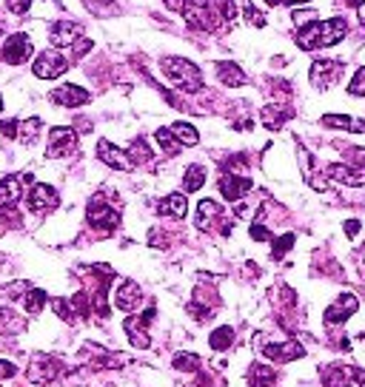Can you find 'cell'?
<instances>
[{"label": "cell", "instance_id": "obj_1", "mask_svg": "<svg viewBox=\"0 0 365 387\" xmlns=\"http://www.w3.org/2000/svg\"><path fill=\"white\" fill-rule=\"evenodd\" d=\"M348 35V23L342 18H331L325 23H309L297 32V46L303 51H314V49H328V46H337L342 37Z\"/></svg>", "mask_w": 365, "mask_h": 387}, {"label": "cell", "instance_id": "obj_2", "mask_svg": "<svg viewBox=\"0 0 365 387\" xmlns=\"http://www.w3.org/2000/svg\"><path fill=\"white\" fill-rule=\"evenodd\" d=\"M160 66H163V74L172 80V86H177L183 92H200L203 89V71L191 60H186V57H166Z\"/></svg>", "mask_w": 365, "mask_h": 387}, {"label": "cell", "instance_id": "obj_3", "mask_svg": "<svg viewBox=\"0 0 365 387\" xmlns=\"http://www.w3.org/2000/svg\"><path fill=\"white\" fill-rule=\"evenodd\" d=\"M120 211L117 208H112L106 199H100V197H95L92 202H89V208H86V222L97 231V234H112V231L120 225Z\"/></svg>", "mask_w": 365, "mask_h": 387}, {"label": "cell", "instance_id": "obj_4", "mask_svg": "<svg viewBox=\"0 0 365 387\" xmlns=\"http://www.w3.org/2000/svg\"><path fill=\"white\" fill-rule=\"evenodd\" d=\"M32 71H35V77H40V80H54V77L68 71V63H66V57L57 49H46V51H40L35 57Z\"/></svg>", "mask_w": 365, "mask_h": 387}, {"label": "cell", "instance_id": "obj_5", "mask_svg": "<svg viewBox=\"0 0 365 387\" xmlns=\"http://www.w3.org/2000/svg\"><path fill=\"white\" fill-rule=\"evenodd\" d=\"M78 148V131L68 128V125H54L49 131V148L46 154L54 160V157H68V154H75Z\"/></svg>", "mask_w": 365, "mask_h": 387}, {"label": "cell", "instance_id": "obj_6", "mask_svg": "<svg viewBox=\"0 0 365 387\" xmlns=\"http://www.w3.org/2000/svg\"><path fill=\"white\" fill-rule=\"evenodd\" d=\"M340 74H342V63L340 60H314L311 68H309V80H311L314 89L325 92V89H331L340 80Z\"/></svg>", "mask_w": 365, "mask_h": 387}, {"label": "cell", "instance_id": "obj_7", "mask_svg": "<svg viewBox=\"0 0 365 387\" xmlns=\"http://www.w3.org/2000/svg\"><path fill=\"white\" fill-rule=\"evenodd\" d=\"M60 373H63V362L54 359V356H49V353H37V356L32 359V364H29V379H32L35 384H49V381H54Z\"/></svg>", "mask_w": 365, "mask_h": 387}, {"label": "cell", "instance_id": "obj_8", "mask_svg": "<svg viewBox=\"0 0 365 387\" xmlns=\"http://www.w3.org/2000/svg\"><path fill=\"white\" fill-rule=\"evenodd\" d=\"M26 202H29V211H32V214H46V211L57 208L60 197H57V191H54L52 185L35 183V185L29 188V194H26Z\"/></svg>", "mask_w": 365, "mask_h": 387}, {"label": "cell", "instance_id": "obj_9", "mask_svg": "<svg viewBox=\"0 0 365 387\" xmlns=\"http://www.w3.org/2000/svg\"><path fill=\"white\" fill-rule=\"evenodd\" d=\"M325 387H365V370L359 367H328L325 370Z\"/></svg>", "mask_w": 365, "mask_h": 387}, {"label": "cell", "instance_id": "obj_10", "mask_svg": "<svg viewBox=\"0 0 365 387\" xmlns=\"http://www.w3.org/2000/svg\"><path fill=\"white\" fill-rule=\"evenodd\" d=\"M155 319V307H149V311H143L140 317H128L126 319V336H128V342L134 345V348H149L152 345V339H149V333H145V325H149Z\"/></svg>", "mask_w": 365, "mask_h": 387}, {"label": "cell", "instance_id": "obj_11", "mask_svg": "<svg viewBox=\"0 0 365 387\" xmlns=\"http://www.w3.org/2000/svg\"><path fill=\"white\" fill-rule=\"evenodd\" d=\"M97 157H100L109 168H114V171H128V168H134L128 151L117 148V145L109 142V140H100V142H97Z\"/></svg>", "mask_w": 365, "mask_h": 387}, {"label": "cell", "instance_id": "obj_12", "mask_svg": "<svg viewBox=\"0 0 365 387\" xmlns=\"http://www.w3.org/2000/svg\"><path fill=\"white\" fill-rule=\"evenodd\" d=\"M52 100L57 106H63V109H80V106H86L92 100V94L86 89H80L78 83H66V86L52 92Z\"/></svg>", "mask_w": 365, "mask_h": 387}, {"label": "cell", "instance_id": "obj_13", "mask_svg": "<svg viewBox=\"0 0 365 387\" xmlns=\"http://www.w3.org/2000/svg\"><path fill=\"white\" fill-rule=\"evenodd\" d=\"M29 54H32V40H29V35H12V37H6V46H4V60L9 63V66H20V63H26L29 60Z\"/></svg>", "mask_w": 365, "mask_h": 387}, {"label": "cell", "instance_id": "obj_14", "mask_svg": "<svg viewBox=\"0 0 365 387\" xmlns=\"http://www.w3.org/2000/svg\"><path fill=\"white\" fill-rule=\"evenodd\" d=\"M140 299H143V290L131 279H123L117 285V290H114V305H117V311H123V314H134Z\"/></svg>", "mask_w": 365, "mask_h": 387}, {"label": "cell", "instance_id": "obj_15", "mask_svg": "<svg viewBox=\"0 0 365 387\" xmlns=\"http://www.w3.org/2000/svg\"><path fill=\"white\" fill-rule=\"evenodd\" d=\"M357 307H359L357 296H354V293H342V296L328 307V311H325V325H342L348 317L357 314Z\"/></svg>", "mask_w": 365, "mask_h": 387}, {"label": "cell", "instance_id": "obj_16", "mask_svg": "<svg viewBox=\"0 0 365 387\" xmlns=\"http://www.w3.org/2000/svg\"><path fill=\"white\" fill-rule=\"evenodd\" d=\"M80 32H83V26L75 20H57V23H52L49 40H52V46H75Z\"/></svg>", "mask_w": 365, "mask_h": 387}, {"label": "cell", "instance_id": "obj_17", "mask_svg": "<svg viewBox=\"0 0 365 387\" xmlns=\"http://www.w3.org/2000/svg\"><path fill=\"white\" fill-rule=\"evenodd\" d=\"M306 353V348L300 342H280V345H263V356L271 359V362H294Z\"/></svg>", "mask_w": 365, "mask_h": 387}, {"label": "cell", "instance_id": "obj_18", "mask_svg": "<svg viewBox=\"0 0 365 387\" xmlns=\"http://www.w3.org/2000/svg\"><path fill=\"white\" fill-rule=\"evenodd\" d=\"M291 117H294V111H291L288 106H282V103H268L260 111V120L268 131H280L285 125V120H291Z\"/></svg>", "mask_w": 365, "mask_h": 387}, {"label": "cell", "instance_id": "obj_19", "mask_svg": "<svg viewBox=\"0 0 365 387\" xmlns=\"http://www.w3.org/2000/svg\"><path fill=\"white\" fill-rule=\"evenodd\" d=\"M214 74H217V80H220L223 86H246V74L237 63L232 60H220V63H214Z\"/></svg>", "mask_w": 365, "mask_h": 387}, {"label": "cell", "instance_id": "obj_20", "mask_svg": "<svg viewBox=\"0 0 365 387\" xmlns=\"http://www.w3.org/2000/svg\"><path fill=\"white\" fill-rule=\"evenodd\" d=\"M249 188H251V180H249V177H240V174H223V177H220V194H223L229 202H237Z\"/></svg>", "mask_w": 365, "mask_h": 387}, {"label": "cell", "instance_id": "obj_21", "mask_svg": "<svg viewBox=\"0 0 365 387\" xmlns=\"http://www.w3.org/2000/svg\"><path fill=\"white\" fill-rule=\"evenodd\" d=\"M325 174L342 185H365V168H351V166H342V163H334L325 168Z\"/></svg>", "mask_w": 365, "mask_h": 387}, {"label": "cell", "instance_id": "obj_22", "mask_svg": "<svg viewBox=\"0 0 365 387\" xmlns=\"http://www.w3.org/2000/svg\"><path fill=\"white\" fill-rule=\"evenodd\" d=\"M23 183H26L23 177H4L0 180V211L15 208L20 202V185Z\"/></svg>", "mask_w": 365, "mask_h": 387}, {"label": "cell", "instance_id": "obj_23", "mask_svg": "<svg viewBox=\"0 0 365 387\" xmlns=\"http://www.w3.org/2000/svg\"><path fill=\"white\" fill-rule=\"evenodd\" d=\"M157 211H160V216L183 219V216H186V211H189V202H186V197H183V194H169V197H163V199L157 202Z\"/></svg>", "mask_w": 365, "mask_h": 387}, {"label": "cell", "instance_id": "obj_24", "mask_svg": "<svg viewBox=\"0 0 365 387\" xmlns=\"http://www.w3.org/2000/svg\"><path fill=\"white\" fill-rule=\"evenodd\" d=\"M220 216H223V208L214 199H200V205H197V228L200 231H208Z\"/></svg>", "mask_w": 365, "mask_h": 387}, {"label": "cell", "instance_id": "obj_25", "mask_svg": "<svg viewBox=\"0 0 365 387\" xmlns=\"http://www.w3.org/2000/svg\"><path fill=\"white\" fill-rule=\"evenodd\" d=\"M277 384V373L268 364H251L249 370V387H274Z\"/></svg>", "mask_w": 365, "mask_h": 387}, {"label": "cell", "instance_id": "obj_26", "mask_svg": "<svg viewBox=\"0 0 365 387\" xmlns=\"http://www.w3.org/2000/svg\"><path fill=\"white\" fill-rule=\"evenodd\" d=\"M128 157H131V163H134V166L149 163V160H152V148H149V142H145L143 137H137V140L128 145Z\"/></svg>", "mask_w": 365, "mask_h": 387}, {"label": "cell", "instance_id": "obj_27", "mask_svg": "<svg viewBox=\"0 0 365 387\" xmlns=\"http://www.w3.org/2000/svg\"><path fill=\"white\" fill-rule=\"evenodd\" d=\"M208 345L214 348V350H229L232 345H234V331L232 328H217L214 333H211V339H208Z\"/></svg>", "mask_w": 365, "mask_h": 387}, {"label": "cell", "instance_id": "obj_28", "mask_svg": "<svg viewBox=\"0 0 365 387\" xmlns=\"http://www.w3.org/2000/svg\"><path fill=\"white\" fill-rule=\"evenodd\" d=\"M203 183H205V171H203L200 166H189V168H186V177H183V188H186L189 194H194V191L203 188Z\"/></svg>", "mask_w": 365, "mask_h": 387}, {"label": "cell", "instance_id": "obj_29", "mask_svg": "<svg viewBox=\"0 0 365 387\" xmlns=\"http://www.w3.org/2000/svg\"><path fill=\"white\" fill-rule=\"evenodd\" d=\"M43 305H46V293H43V290L29 288V290L23 293V307H26V314H40Z\"/></svg>", "mask_w": 365, "mask_h": 387}, {"label": "cell", "instance_id": "obj_30", "mask_svg": "<svg viewBox=\"0 0 365 387\" xmlns=\"http://www.w3.org/2000/svg\"><path fill=\"white\" fill-rule=\"evenodd\" d=\"M155 137H157V142L163 145V151H166V154H172V157H177V154H180L183 142L174 137V131H172V128H160Z\"/></svg>", "mask_w": 365, "mask_h": 387}, {"label": "cell", "instance_id": "obj_31", "mask_svg": "<svg viewBox=\"0 0 365 387\" xmlns=\"http://www.w3.org/2000/svg\"><path fill=\"white\" fill-rule=\"evenodd\" d=\"M172 131H174V137H177L183 145H197V142H200L197 128H194V125H189V123H174V125H172Z\"/></svg>", "mask_w": 365, "mask_h": 387}, {"label": "cell", "instance_id": "obj_32", "mask_svg": "<svg viewBox=\"0 0 365 387\" xmlns=\"http://www.w3.org/2000/svg\"><path fill=\"white\" fill-rule=\"evenodd\" d=\"M40 125H43V123H40V117H29L26 123H20V134H18V137H20V142L32 145V142L37 140V134H40Z\"/></svg>", "mask_w": 365, "mask_h": 387}, {"label": "cell", "instance_id": "obj_33", "mask_svg": "<svg viewBox=\"0 0 365 387\" xmlns=\"http://www.w3.org/2000/svg\"><path fill=\"white\" fill-rule=\"evenodd\" d=\"M172 367H174V370H191V373H194V367H200V356H194V353H177V356L172 359Z\"/></svg>", "mask_w": 365, "mask_h": 387}, {"label": "cell", "instance_id": "obj_34", "mask_svg": "<svg viewBox=\"0 0 365 387\" xmlns=\"http://www.w3.org/2000/svg\"><path fill=\"white\" fill-rule=\"evenodd\" d=\"M52 307H54V314L63 319V322H75V307H71V302H66V299H52Z\"/></svg>", "mask_w": 365, "mask_h": 387}, {"label": "cell", "instance_id": "obj_35", "mask_svg": "<svg viewBox=\"0 0 365 387\" xmlns=\"http://www.w3.org/2000/svg\"><path fill=\"white\" fill-rule=\"evenodd\" d=\"M348 94L354 97H365V66H359L351 77V86H348Z\"/></svg>", "mask_w": 365, "mask_h": 387}, {"label": "cell", "instance_id": "obj_36", "mask_svg": "<svg viewBox=\"0 0 365 387\" xmlns=\"http://www.w3.org/2000/svg\"><path fill=\"white\" fill-rule=\"evenodd\" d=\"M291 248H294V234H282V237L274 240V251H271V257L280 259V257H282L285 251H291Z\"/></svg>", "mask_w": 365, "mask_h": 387}, {"label": "cell", "instance_id": "obj_37", "mask_svg": "<svg viewBox=\"0 0 365 387\" xmlns=\"http://www.w3.org/2000/svg\"><path fill=\"white\" fill-rule=\"evenodd\" d=\"M314 18H317V12H314V9H294V12H291V20H294V26H297V29H303V26L314 23Z\"/></svg>", "mask_w": 365, "mask_h": 387}, {"label": "cell", "instance_id": "obj_38", "mask_svg": "<svg viewBox=\"0 0 365 387\" xmlns=\"http://www.w3.org/2000/svg\"><path fill=\"white\" fill-rule=\"evenodd\" d=\"M166 6L172 12H177V15H189L194 9V0H166Z\"/></svg>", "mask_w": 365, "mask_h": 387}, {"label": "cell", "instance_id": "obj_39", "mask_svg": "<svg viewBox=\"0 0 365 387\" xmlns=\"http://www.w3.org/2000/svg\"><path fill=\"white\" fill-rule=\"evenodd\" d=\"M29 6H32V0H6V9H9L12 15H26Z\"/></svg>", "mask_w": 365, "mask_h": 387}, {"label": "cell", "instance_id": "obj_40", "mask_svg": "<svg viewBox=\"0 0 365 387\" xmlns=\"http://www.w3.org/2000/svg\"><path fill=\"white\" fill-rule=\"evenodd\" d=\"M0 134H4V137H18L20 134V123L18 120H4V123H0Z\"/></svg>", "mask_w": 365, "mask_h": 387}, {"label": "cell", "instance_id": "obj_41", "mask_svg": "<svg viewBox=\"0 0 365 387\" xmlns=\"http://www.w3.org/2000/svg\"><path fill=\"white\" fill-rule=\"evenodd\" d=\"M246 18H249V23H251V26H265V15H263V12H257L254 6H246Z\"/></svg>", "mask_w": 365, "mask_h": 387}, {"label": "cell", "instance_id": "obj_42", "mask_svg": "<svg viewBox=\"0 0 365 387\" xmlns=\"http://www.w3.org/2000/svg\"><path fill=\"white\" fill-rule=\"evenodd\" d=\"M251 237H254L257 242H263V240H271V231H268L265 225H260V222H254V225H251Z\"/></svg>", "mask_w": 365, "mask_h": 387}, {"label": "cell", "instance_id": "obj_43", "mask_svg": "<svg viewBox=\"0 0 365 387\" xmlns=\"http://www.w3.org/2000/svg\"><path fill=\"white\" fill-rule=\"evenodd\" d=\"M18 373V367L12 364V362H6V359H0V379H12Z\"/></svg>", "mask_w": 365, "mask_h": 387}, {"label": "cell", "instance_id": "obj_44", "mask_svg": "<svg viewBox=\"0 0 365 387\" xmlns=\"http://www.w3.org/2000/svg\"><path fill=\"white\" fill-rule=\"evenodd\" d=\"M71 49H75V57H83V54L92 51V40H80V43H75Z\"/></svg>", "mask_w": 365, "mask_h": 387}, {"label": "cell", "instance_id": "obj_45", "mask_svg": "<svg viewBox=\"0 0 365 387\" xmlns=\"http://www.w3.org/2000/svg\"><path fill=\"white\" fill-rule=\"evenodd\" d=\"M359 228H362L359 219H348V222H345V234H348V237H357V234H359Z\"/></svg>", "mask_w": 365, "mask_h": 387}, {"label": "cell", "instance_id": "obj_46", "mask_svg": "<svg viewBox=\"0 0 365 387\" xmlns=\"http://www.w3.org/2000/svg\"><path fill=\"white\" fill-rule=\"evenodd\" d=\"M357 18H359V23L365 26V0H359V6H357Z\"/></svg>", "mask_w": 365, "mask_h": 387}, {"label": "cell", "instance_id": "obj_47", "mask_svg": "<svg viewBox=\"0 0 365 387\" xmlns=\"http://www.w3.org/2000/svg\"><path fill=\"white\" fill-rule=\"evenodd\" d=\"M265 4H268V6H280V4H282V0H265Z\"/></svg>", "mask_w": 365, "mask_h": 387}, {"label": "cell", "instance_id": "obj_48", "mask_svg": "<svg viewBox=\"0 0 365 387\" xmlns=\"http://www.w3.org/2000/svg\"><path fill=\"white\" fill-rule=\"evenodd\" d=\"M0 111H4V97H0Z\"/></svg>", "mask_w": 365, "mask_h": 387}]
</instances>
